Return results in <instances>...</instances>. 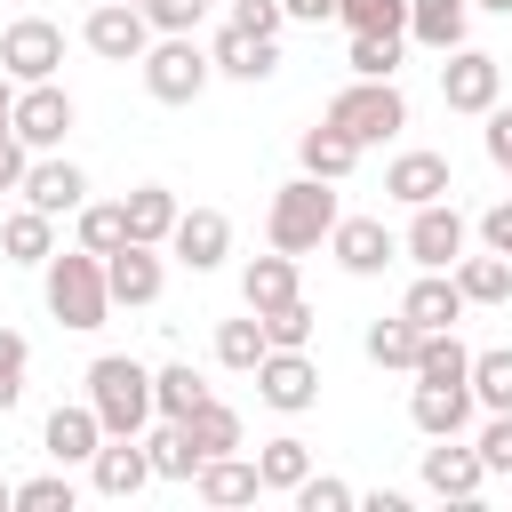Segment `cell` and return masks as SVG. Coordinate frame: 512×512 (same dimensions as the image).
<instances>
[{
  "mask_svg": "<svg viewBox=\"0 0 512 512\" xmlns=\"http://www.w3.org/2000/svg\"><path fill=\"white\" fill-rule=\"evenodd\" d=\"M8 104H16V80L0 72V128H8Z\"/></svg>",
  "mask_w": 512,
  "mask_h": 512,
  "instance_id": "cell-51",
  "label": "cell"
},
{
  "mask_svg": "<svg viewBox=\"0 0 512 512\" xmlns=\"http://www.w3.org/2000/svg\"><path fill=\"white\" fill-rule=\"evenodd\" d=\"M384 192H392V200H408V208H424V200H448V192H456V176H448V160H440V152H400V160L384 168Z\"/></svg>",
  "mask_w": 512,
  "mask_h": 512,
  "instance_id": "cell-21",
  "label": "cell"
},
{
  "mask_svg": "<svg viewBox=\"0 0 512 512\" xmlns=\"http://www.w3.org/2000/svg\"><path fill=\"white\" fill-rule=\"evenodd\" d=\"M192 488H200V504H216V512H232V504H256V496H264V480H256V456H240V448H224V456H200Z\"/></svg>",
  "mask_w": 512,
  "mask_h": 512,
  "instance_id": "cell-17",
  "label": "cell"
},
{
  "mask_svg": "<svg viewBox=\"0 0 512 512\" xmlns=\"http://www.w3.org/2000/svg\"><path fill=\"white\" fill-rule=\"evenodd\" d=\"M0 256H8V264H48V256H56V216H40V208L24 200V208L0 224Z\"/></svg>",
  "mask_w": 512,
  "mask_h": 512,
  "instance_id": "cell-27",
  "label": "cell"
},
{
  "mask_svg": "<svg viewBox=\"0 0 512 512\" xmlns=\"http://www.w3.org/2000/svg\"><path fill=\"white\" fill-rule=\"evenodd\" d=\"M24 368H32V344H24L16 328H0V416L24 400Z\"/></svg>",
  "mask_w": 512,
  "mask_h": 512,
  "instance_id": "cell-42",
  "label": "cell"
},
{
  "mask_svg": "<svg viewBox=\"0 0 512 512\" xmlns=\"http://www.w3.org/2000/svg\"><path fill=\"white\" fill-rule=\"evenodd\" d=\"M88 408H96L104 440H136V432L152 424V368L128 360V352L88 360Z\"/></svg>",
  "mask_w": 512,
  "mask_h": 512,
  "instance_id": "cell-1",
  "label": "cell"
},
{
  "mask_svg": "<svg viewBox=\"0 0 512 512\" xmlns=\"http://www.w3.org/2000/svg\"><path fill=\"white\" fill-rule=\"evenodd\" d=\"M16 512H72V480H64V472L16 480Z\"/></svg>",
  "mask_w": 512,
  "mask_h": 512,
  "instance_id": "cell-43",
  "label": "cell"
},
{
  "mask_svg": "<svg viewBox=\"0 0 512 512\" xmlns=\"http://www.w3.org/2000/svg\"><path fill=\"white\" fill-rule=\"evenodd\" d=\"M336 192L320 184V176H296V184H280L272 192V208H264V240L272 248H288V256H304V248H320L328 232H336Z\"/></svg>",
  "mask_w": 512,
  "mask_h": 512,
  "instance_id": "cell-3",
  "label": "cell"
},
{
  "mask_svg": "<svg viewBox=\"0 0 512 512\" xmlns=\"http://www.w3.org/2000/svg\"><path fill=\"white\" fill-rule=\"evenodd\" d=\"M472 8H496V16H512V0H472Z\"/></svg>",
  "mask_w": 512,
  "mask_h": 512,
  "instance_id": "cell-52",
  "label": "cell"
},
{
  "mask_svg": "<svg viewBox=\"0 0 512 512\" xmlns=\"http://www.w3.org/2000/svg\"><path fill=\"white\" fill-rule=\"evenodd\" d=\"M208 64H216L224 80H272V72H280V40L224 24V32H216V48H208Z\"/></svg>",
  "mask_w": 512,
  "mask_h": 512,
  "instance_id": "cell-20",
  "label": "cell"
},
{
  "mask_svg": "<svg viewBox=\"0 0 512 512\" xmlns=\"http://www.w3.org/2000/svg\"><path fill=\"white\" fill-rule=\"evenodd\" d=\"M128 240V208L120 200H80V248L88 256H112Z\"/></svg>",
  "mask_w": 512,
  "mask_h": 512,
  "instance_id": "cell-36",
  "label": "cell"
},
{
  "mask_svg": "<svg viewBox=\"0 0 512 512\" xmlns=\"http://www.w3.org/2000/svg\"><path fill=\"white\" fill-rule=\"evenodd\" d=\"M480 120H488V160H496V168L512 176V104H488Z\"/></svg>",
  "mask_w": 512,
  "mask_h": 512,
  "instance_id": "cell-47",
  "label": "cell"
},
{
  "mask_svg": "<svg viewBox=\"0 0 512 512\" xmlns=\"http://www.w3.org/2000/svg\"><path fill=\"white\" fill-rule=\"evenodd\" d=\"M248 376H256V400L280 408V416H304V408L320 400V368H312L304 344H264V360H256Z\"/></svg>",
  "mask_w": 512,
  "mask_h": 512,
  "instance_id": "cell-6",
  "label": "cell"
},
{
  "mask_svg": "<svg viewBox=\"0 0 512 512\" xmlns=\"http://www.w3.org/2000/svg\"><path fill=\"white\" fill-rule=\"evenodd\" d=\"M176 424H184V440H192L200 456H224V448H240V416H232V408H224L216 392H208V400H200L192 416H176Z\"/></svg>",
  "mask_w": 512,
  "mask_h": 512,
  "instance_id": "cell-31",
  "label": "cell"
},
{
  "mask_svg": "<svg viewBox=\"0 0 512 512\" xmlns=\"http://www.w3.org/2000/svg\"><path fill=\"white\" fill-rule=\"evenodd\" d=\"M304 472H312V448H304L296 432H280V440H264V448H256V480H264V488H280V496H288Z\"/></svg>",
  "mask_w": 512,
  "mask_h": 512,
  "instance_id": "cell-33",
  "label": "cell"
},
{
  "mask_svg": "<svg viewBox=\"0 0 512 512\" xmlns=\"http://www.w3.org/2000/svg\"><path fill=\"white\" fill-rule=\"evenodd\" d=\"M80 40H88V56H104V64H144L152 24H144V8H136V0H104V8H88Z\"/></svg>",
  "mask_w": 512,
  "mask_h": 512,
  "instance_id": "cell-9",
  "label": "cell"
},
{
  "mask_svg": "<svg viewBox=\"0 0 512 512\" xmlns=\"http://www.w3.org/2000/svg\"><path fill=\"white\" fill-rule=\"evenodd\" d=\"M56 64H64V32H56L48 16H16V24L0 32V72H8L16 88L56 80Z\"/></svg>",
  "mask_w": 512,
  "mask_h": 512,
  "instance_id": "cell-8",
  "label": "cell"
},
{
  "mask_svg": "<svg viewBox=\"0 0 512 512\" xmlns=\"http://www.w3.org/2000/svg\"><path fill=\"white\" fill-rule=\"evenodd\" d=\"M40 448H48L56 464H88V456L104 448V424H96V408H88V400H64V408L48 416V432H40Z\"/></svg>",
  "mask_w": 512,
  "mask_h": 512,
  "instance_id": "cell-22",
  "label": "cell"
},
{
  "mask_svg": "<svg viewBox=\"0 0 512 512\" xmlns=\"http://www.w3.org/2000/svg\"><path fill=\"white\" fill-rule=\"evenodd\" d=\"M208 80H216V64L192 32H152V48H144V96L152 104H192Z\"/></svg>",
  "mask_w": 512,
  "mask_h": 512,
  "instance_id": "cell-5",
  "label": "cell"
},
{
  "mask_svg": "<svg viewBox=\"0 0 512 512\" xmlns=\"http://www.w3.org/2000/svg\"><path fill=\"white\" fill-rule=\"evenodd\" d=\"M168 256H176L184 272H216V264L232 256V216H224V208H176Z\"/></svg>",
  "mask_w": 512,
  "mask_h": 512,
  "instance_id": "cell-12",
  "label": "cell"
},
{
  "mask_svg": "<svg viewBox=\"0 0 512 512\" xmlns=\"http://www.w3.org/2000/svg\"><path fill=\"white\" fill-rule=\"evenodd\" d=\"M72 96L56 88V80H32V88H16V104H8V128H16V144L24 152H56L64 136H72Z\"/></svg>",
  "mask_w": 512,
  "mask_h": 512,
  "instance_id": "cell-7",
  "label": "cell"
},
{
  "mask_svg": "<svg viewBox=\"0 0 512 512\" xmlns=\"http://www.w3.org/2000/svg\"><path fill=\"white\" fill-rule=\"evenodd\" d=\"M344 32H408V0H336Z\"/></svg>",
  "mask_w": 512,
  "mask_h": 512,
  "instance_id": "cell-39",
  "label": "cell"
},
{
  "mask_svg": "<svg viewBox=\"0 0 512 512\" xmlns=\"http://www.w3.org/2000/svg\"><path fill=\"white\" fill-rule=\"evenodd\" d=\"M256 360H264V320L256 312L248 320H216V368H240L248 376Z\"/></svg>",
  "mask_w": 512,
  "mask_h": 512,
  "instance_id": "cell-37",
  "label": "cell"
},
{
  "mask_svg": "<svg viewBox=\"0 0 512 512\" xmlns=\"http://www.w3.org/2000/svg\"><path fill=\"white\" fill-rule=\"evenodd\" d=\"M320 120L368 152V144H384V136H400V128H408V96H400L392 80H352V88H336V96H328V112H320Z\"/></svg>",
  "mask_w": 512,
  "mask_h": 512,
  "instance_id": "cell-4",
  "label": "cell"
},
{
  "mask_svg": "<svg viewBox=\"0 0 512 512\" xmlns=\"http://www.w3.org/2000/svg\"><path fill=\"white\" fill-rule=\"evenodd\" d=\"M136 8H144L152 32H192V24L208 16V0H136Z\"/></svg>",
  "mask_w": 512,
  "mask_h": 512,
  "instance_id": "cell-45",
  "label": "cell"
},
{
  "mask_svg": "<svg viewBox=\"0 0 512 512\" xmlns=\"http://www.w3.org/2000/svg\"><path fill=\"white\" fill-rule=\"evenodd\" d=\"M480 480H488V464H480V448H456V432L424 448V488H432V496L472 504V496H480Z\"/></svg>",
  "mask_w": 512,
  "mask_h": 512,
  "instance_id": "cell-19",
  "label": "cell"
},
{
  "mask_svg": "<svg viewBox=\"0 0 512 512\" xmlns=\"http://www.w3.org/2000/svg\"><path fill=\"white\" fill-rule=\"evenodd\" d=\"M464 24H472V0H408V40L424 48H464Z\"/></svg>",
  "mask_w": 512,
  "mask_h": 512,
  "instance_id": "cell-24",
  "label": "cell"
},
{
  "mask_svg": "<svg viewBox=\"0 0 512 512\" xmlns=\"http://www.w3.org/2000/svg\"><path fill=\"white\" fill-rule=\"evenodd\" d=\"M288 496H296V512H352L360 504V488L352 480H328V472H304Z\"/></svg>",
  "mask_w": 512,
  "mask_h": 512,
  "instance_id": "cell-40",
  "label": "cell"
},
{
  "mask_svg": "<svg viewBox=\"0 0 512 512\" xmlns=\"http://www.w3.org/2000/svg\"><path fill=\"white\" fill-rule=\"evenodd\" d=\"M416 344H424V328H416L408 312H392V320L368 328V360H376V368H416Z\"/></svg>",
  "mask_w": 512,
  "mask_h": 512,
  "instance_id": "cell-34",
  "label": "cell"
},
{
  "mask_svg": "<svg viewBox=\"0 0 512 512\" xmlns=\"http://www.w3.org/2000/svg\"><path fill=\"white\" fill-rule=\"evenodd\" d=\"M472 408H512V344H496V352H472Z\"/></svg>",
  "mask_w": 512,
  "mask_h": 512,
  "instance_id": "cell-35",
  "label": "cell"
},
{
  "mask_svg": "<svg viewBox=\"0 0 512 512\" xmlns=\"http://www.w3.org/2000/svg\"><path fill=\"white\" fill-rule=\"evenodd\" d=\"M472 448H480V464H488V472H512V408H496V416L480 424V440H472Z\"/></svg>",
  "mask_w": 512,
  "mask_h": 512,
  "instance_id": "cell-44",
  "label": "cell"
},
{
  "mask_svg": "<svg viewBox=\"0 0 512 512\" xmlns=\"http://www.w3.org/2000/svg\"><path fill=\"white\" fill-rule=\"evenodd\" d=\"M40 280H48V312L64 320V328H104V312H112V288H104V256H88V248H56L48 264H40Z\"/></svg>",
  "mask_w": 512,
  "mask_h": 512,
  "instance_id": "cell-2",
  "label": "cell"
},
{
  "mask_svg": "<svg viewBox=\"0 0 512 512\" xmlns=\"http://www.w3.org/2000/svg\"><path fill=\"white\" fill-rule=\"evenodd\" d=\"M144 480H152V456H144V440H104V448L88 456V488H96V496H112V504H128Z\"/></svg>",
  "mask_w": 512,
  "mask_h": 512,
  "instance_id": "cell-18",
  "label": "cell"
},
{
  "mask_svg": "<svg viewBox=\"0 0 512 512\" xmlns=\"http://www.w3.org/2000/svg\"><path fill=\"white\" fill-rule=\"evenodd\" d=\"M240 296H248V312H272V304H288V296H296V256H288V248H272V256H248V272H240Z\"/></svg>",
  "mask_w": 512,
  "mask_h": 512,
  "instance_id": "cell-28",
  "label": "cell"
},
{
  "mask_svg": "<svg viewBox=\"0 0 512 512\" xmlns=\"http://www.w3.org/2000/svg\"><path fill=\"white\" fill-rule=\"evenodd\" d=\"M296 160H304V176H320V184H344V176L360 168V144H352V136H336V128L320 120V128H304Z\"/></svg>",
  "mask_w": 512,
  "mask_h": 512,
  "instance_id": "cell-25",
  "label": "cell"
},
{
  "mask_svg": "<svg viewBox=\"0 0 512 512\" xmlns=\"http://www.w3.org/2000/svg\"><path fill=\"white\" fill-rule=\"evenodd\" d=\"M120 208H128V240L168 248V232H176V192H168V184H136Z\"/></svg>",
  "mask_w": 512,
  "mask_h": 512,
  "instance_id": "cell-26",
  "label": "cell"
},
{
  "mask_svg": "<svg viewBox=\"0 0 512 512\" xmlns=\"http://www.w3.org/2000/svg\"><path fill=\"white\" fill-rule=\"evenodd\" d=\"M400 248H408V256H416V264H424V272H448V264H456V256H464V216H456V208H448V200H424V208H416V224H408V240H400Z\"/></svg>",
  "mask_w": 512,
  "mask_h": 512,
  "instance_id": "cell-14",
  "label": "cell"
},
{
  "mask_svg": "<svg viewBox=\"0 0 512 512\" xmlns=\"http://www.w3.org/2000/svg\"><path fill=\"white\" fill-rule=\"evenodd\" d=\"M232 24H240V32H264V40H280V24H288V16H280V0H232Z\"/></svg>",
  "mask_w": 512,
  "mask_h": 512,
  "instance_id": "cell-46",
  "label": "cell"
},
{
  "mask_svg": "<svg viewBox=\"0 0 512 512\" xmlns=\"http://www.w3.org/2000/svg\"><path fill=\"white\" fill-rule=\"evenodd\" d=\"M280 16H288V24H328L336 0H280Z\"/></svg>",
  "mask_w": 512,
  "mask_h": 512,
  "instance_id": "cell-50",
  "label": "cell"
},
{
  "mask_svg": "<svg viewBox=\"0 0 512 512\" xmlns=\"http://www.w3.org/2000/svg\"><path fill=\"white\" fill-rule=\"evenodd\" d=\"M16 192H24L40 216H80V200H88V176H80L72 160H56V152H48V160H24V184H16Z\"/></svg>",
  "mask_w": 512,
  "mask_h": 512,
  "instance_id": "cell-16",
  "label": "cell"
},
{
  "mask_svg": "<svg viewBox=\"0 0 512 512\" xmlns=\"http://www.w3.org/2000/svg\"><path fill=\"white\" fill-rule=\"evenodd\" d=\"M400 312H408L416 328H456V320H464V288H456V272H424V280L400 296Z\"/></svg>",
  "mask_w": 512,
  "mask_h": 512,
  "instance_id": "cell-23",
  "label": "cell"
},
{
  "mask_svg": "<svg viewBox=\"0 0 512 512\" xmlns=\"http://www.w3.org/2000/svg\"><path fill=\"white\" fill-rule=\"evenodd\" d=\"M480 240H488L496 256H512V200H496V208L480 216Z\"/></svg>",
  "mask_w": 512,
  "mask_h": 512,
  "instance_id": "cell-48",
  "label": "cell"
},
{
  "mask_svg": "<svg viewBox=\"0 0 512 512\" xmlns=\"http://www.w3.org/2000/svg\"><path fill=\"white\" fill-rule=\"evenodd\" d=\"M408 424H416L424 440L464 432V424H472V376H416V392H408Z\"/></svg>",
  "mask_w": 512,
  "mask_h": 512,
  "instance_id": "cell-11",
  "label": "cell"
},
{
  "mask_svg": "<svg viewBox=\"0 0 512 512\" xmlns=\"http://www.w3.org/2000/svg\"><path fill=\"white\" fill-rule=\"evenodd\" d=\"M8 504H16V488H8V480H0V512H8Z\"/></svg>",
  "mask_w": 512,
  "mask_h": 512,
  "instance_id": "cell-53",
  "label": "cell"
},
{
  "mask_svg": "<svg viewBox=\"0 0 512 512\" xmlns=\"http://www.w3.org/2000/svg\"><path fill=\"white\" fill-rule=\"evenodd\" d=\"M24 184V144H16V128H0V192H16Z\"/></svg>",
  "mask_w": 512,
  "mask_h": 512,
  "instance_id": "cell-49",
  "label": "cell"
},
{
  "mask_svg": "<svg viewBox=\"0 0 512 512\" xmlns=\"http://www.w3.org/2000/svg\"><path fill=\"white\" fill-rule=\"evenodd\" d=\"M256 320H264V344H312V304L304 296H288V304H272Z\"/></svg>",
  "mask_w": 512,
  "mask_h": 512,
  "instance_id": "cell-41",
  "label": "cell"
},
{
  "mask_svg": "<svg viewBox=\"0 0 512 512\" xmlns=\"http://www.w3.org/2000/svg\"><path fill=\"white\" fill-rule=\"evenodd\" d=\"M160 280H168V264H160V248H144V240H120L112 256H104V288H112V304H160Z\"/></svg>",
  "mask_w": 512,
  "mask_h": 512,
  "instance_id": "cell-13",
  "label": "cell"
},
{
  "mask_svg": "<svg viewBox=\"0 0 512 512\" xmlns=\"http://www.w3.org/2000/svg\"><path fill=\"white\" fill-rule=\"evenodd\" d=\"M328 248H336V264L352 272V280H376L384 264H392V232H384V216H336V232H328Z\"/></svg>",
  "mask_w": 512,
  "mask_h": 512,
  "instance_id": "cell-15",
  "label": "cell"
},
{
  "mask_svg": "<svg viewBox=\"0 0 512 512\" xmlns=\"http://www.w3.org/2000/svg\"><path fill=\"white\" fill-rule=\"evenodd\" d=\"M408 32H352V80H392Z\"/></svg>",
  "mask_w": 512,
  "mask_h": 512,
  "instance_id": "cell-38",
  "label": "cell"
},
{
  "mask_svg": "<svg viewBox=\"0 0 512 512\" xmlns=\"http://www.w3.org/2000/svg\"><path fill=\"white\" fill-rule=\"evenodd\" d=\"M448 272H456L464 304H504V296H512V256H496V248H488V256H456Z\"/></svg>",
  "mask_w": 512,
  "mask_h": 512,
  "instance_id": "cell-30",
  "label": "cell"
},
{
  "mask_svg": "<svg viewBox=\"0 0 512 512\" xmlns=\"http://www.w3.org/2000/svg\"><path fill=\"white\" fill-rule=\"evenodd\" d=\"M200 400H208V376H200L192 360H168V368H152V416H168V424H176V416H192Z\"/></svg>",
  "mask_w": 512,
  "mask_h": 512,
  "instance_id": "cell-29",
  "label": "cell"
},
{
  "mask_svg": "<svg viewBox=\"0 0 512 512\" xmlns=\"http://www.w3.org/2000/svg\"><path fill=\"white\" fill-rule=\"evenodd\" d=\"M136 440H144V456H152V480H192V472H200V448L184 440V424L160 416V432H136Z\"/></svg>",
  "mask_w": 512,
  "mask_h": 512,
  "instance_id": "cell-32",
  "label": "cell"
},
{
  "mask_svg": "<svg viewBox=\"0 0 512 512\" xmlns=\"http://www.w3.org/2000/svg\"><path fill=\"white\" fill-rule=\"evenodd\" d=\"M504 96V56H488V48H448V64H440V104L448 112H488Z\"/></svg>",
  "mask_w": 512,
  "mask_h": 512,
  "instance_id": "cell-10",
  "label": "cell"
}]
</instances>
